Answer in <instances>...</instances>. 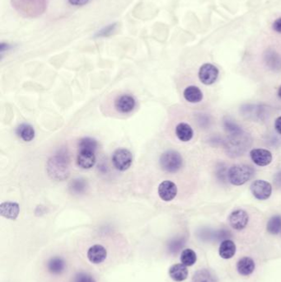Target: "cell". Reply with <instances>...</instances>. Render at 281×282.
<instances>
[{
  "mask_svg": "<svg viewBox=\"0 0 281 282\" xmlns=\"http://www.w3.org/2000/svg\"><path fill=\"white\" fill-rule=\"evenodd\" d=\"M253 175V168L247 164H235L228 171V181L233 186L244 185L252 179Z\"/></svg>",
  "mask_w": 281,
  "mask_h": 282,
  "instance_id": "1",
  "label": "cell"
},
{
  "mask_svg": "<svg viewBox=\"0 0 281 282\" xmlns=\"http://www.w3.org/2000/svg\"><path fill=\"white\" fill-rule=\"evenodd\" d=\"M159 163L162 170L167 173H175L182 168L183 158L177 151L167 150L161 155Z\"/></svg>",
  "mask_w": 281,
  "mask_h": 282,
  "instance_id": "2",
  "label": "cell"
},
{
  "mask_svg": "<svg viewBox=\"0 0 281 282\" xmlns=\"http://www.w3.org/2000/svg\"><path fill=\"white\" fill-rule=\"evenodd\" d=\"M48 173L52 178H56L60 180H63L69 175L68 164L66 159L60 157L55 156L49 160Z\"/></svg>",
  "mask_w": 281,
  "mask_h": 282,
  "instance_id": "3",
  "label": "cell"
},
{
  "mask_svg": "<svg viewBox=\"0 0 281 282\" xmlns=\"http://www.w3.org/2000/svg\"><path fill=\"white\" fill-rule=\"evenodd\" d=\"M112 163L117 170H127L133 163V155L131 151L125 148H117L112 154Z\"/></svg>",
  "mask_w": 281,
  "mask_h": 282,
  "instance_id": "4",
  "label": "cell"
},
{
  "mask_svg": "<svg viewBox=\"0 0 281 282\" xmlns=\"http://www.w3.org/2000/svg\"><path fill=\"white\" fill-rule=\"evenodd\" d=\"M252 196L259 201L269 199L272 194V186L265 180H255L250 187Z\"/></svg>",
  "mask_w": 281,
  "mask_h": 282,
  "instance_id": "5",
  "label": "cell"
},
{
  "mask_svg": "<svg viewBox=\"0 0 281 282\" xmlns=\"http://www.w3.org/2000/svg\"><path fill=\"white\" fill-rule=\"evenodd\" d=\"M218 68L216 66H213L212 64H204L199 70L200 80L201 83L205 85H211L213 83H215L217 78L218 77Z\"/></svg>",
  "mask_w": 281,
  "mask_h": 282,
  "instance_id": "6",
  "label": "cell"
},
{
  "mask_svg": "<svg viewBox=\"0 0 281 282\" xmlns=\"http://www.w3.org/2000/svg\"><path fill=\"white\" fill-rule=\"evenodd\" d=\"M244 132H240L235 134L229 135L228 141V148L231 153H234L233 155H240L244 151L247 143V137L245 136Z\"/></svg>",
  "mask_w": 281,
  "mask_h": 282,
  "instance_id": "7",
  "label": "cell"
},
{
  "mask_svg": "<svg viewBox=\"0 0 281 282\" xmlns=\"http://www.w3.org/2000/svg\"><path fill=\"white\" fill-rule=\"evenodd\" d=\"M249 221V215L244 210L238 209L233 211L228 217L230 226L235 230H242L247 227Z\"/></svg>",
  "mask_w": 281,
  "mask_h": 282,
  "instance_id": "8",
  "label": "cell"
},
{
  "mask_svg": "<svg viewBox=\"0 0 281 282\" xmlns=\"http://www.w3.org/2000/svg\"><path fill=\"white\" fill-rule=\"evenodd\" d=\"M250 157L252 162L260 167L269 165L273 159L272 152L266 148H253L250 151Z\"/></svg>",
  "mask_w": 281,
  "mask_h": 282,
  "instance_id": "9",
  "label": "cell"
},
{
  "mask_svg": "<svg viewBox=\"0 0 281 282\" xmlns=\"http://www.w3.org/2000/svg\"><path fill=\"white\" fill-rule=\"evenodd\" d=\"M158 192L162 201L171 202L177 197V187L172 181H163L158 186Z\"/></svg>",
  "mask_w": 281,
  "mask_h": 282,
  "instance_id": "10",
  "label": "cell"
},
{
  "mask_svg": "<svg viewBox=\"0 0 281 282\" xmlns=\"http://www.w3.org/2000/svg\"><path fill=\"white\" fill-rule=\"evenodd\" d=\"M136 101L131 95H121L115 102V107L117 111L122 114H127L132 112L136 107Z\"/></svg>",
  "mask_w": 281,
  "mask_h": 282,
  "instance_id": "11",
  "label": "cell"
},
{
  "mask_svg": "<svg viewBox=\"0 0 281 282\" xmlns=\"http://www.w3.org/2000/svg\"><path fill=\"white\" fill-rule=\"evenodd\" d=\"M107 251L103 246L96 244L88 249L87 257L88 260L93 264H99L107 258Z\"/></svg>",
  "mask_w": 281,
  "mask_h": 282,
  "instance_id": "12",
  "label": "cell"
},
{
  "mask_svg": "<svg viewBox=\"0 0 281 282\" xmlns=\"http://www.w3.org/2000/svg\"><path fill=\"white\" fill-rule=\"evenodd\" d=\"M77 163L82 169L92 168L96 163V156H95L94 152L87 150L78 151Z\"/></svg>",
  "mask_w": 281,
  "mask_h": 282,
  "instance_id": "13",
  "label": "cell"
},
{
  "mask_svg": "<svg viewBox=\"0 0 281 282\" xmlns=\"http://www.w3.org/2000/svg\"><path fill=\"white\" fill-rule=\"evenodd\" d=\"M19 212V205L16 202H2V204L0 205V214L7 219H17Z\"/></svg>",
  "mask_w": 281,
  "mask_h": 282,
  "instance_id": "14",
  "label": "cell"
},
{
  "mask_svg": "<svg viewBox=\"0 0 281 282\" xmlns=\"http://www.w3.org/2000/svg\"><path fill=\"white\" fill-rule=\"evenodd\" d=\"M46 268L48 269L49 273H51V274L61 275L66 270V261L61 257H54L48 261Z\"/></svg>",
  "mask_w": 281,
  "mask_h": 282,
  "instance_id": "15",
  "label": "cell"
},
{
  "mask_svg": "<svg viewBox=\"0 0 281 282\" xmlns=\"http://www.w3.org/2000/svg\"><path fill=\"white\" fill-rule=\"evenodd\" d=\"M170 278L177 282H183L188 277V270L187 266L183 265L182 263L174 264L169 268Z\"/></svg>",
  "mask_w": 281,
  "mask_h": 282,
  "instance_id": "16",
  "label": "cell"
},
{
  "mask_svg": "<svg viewBox=\"0 0 281 282\" xmlns=\"http://www.w3.org/2000/svg\"><path fill=\"white\" fill-rule=\"evenodd\" d=\"M176 136L182 142H188L193 138L194 132L189 124L182 122L176 127Z\"/></svg>",
  "mask_w": 281,
  "mask_h": 282,
  "instance_id": "17",
  "label": "cell"
},
{
  "mask_svg": "<svg viewBox=\"0 0 281 282\" xmlns=\"http://www.w3.org/2000/svg\"><path fill=\"white\" fill-rule=\"evenodd\" d=\"M183 96L185 99L191 103H198L203 99V93L198 87L194 85L188 86L185 88Z\"/></svg>",
  "mask_w": 281,
  "mask_h": 282,
  "instance_id": "18",
  "label": "cell"
},
{
  "mask_svg": "<svg viewBox=\"0 0 281 282\" xmlns=\"http://www.w3.org/2000/svg\"><path fill=\"white\" fill-rule=\"evenodd\" d=\"M218 253L223 259H230L235 255L236 245L230 239H225L221 243L218 249Z\"/></svg>",
  "mask_w": 281,
  "mask_h": 282,
  "instance_id": "19",
  "label": "cell"
},
{
  "mask_svg": "<svg viewBox=\"0 0 281 282\" xmlns=\"http://www.w3.org/2000/svg\"><path fill=\"white\" fill-rule=\"evenodd\" d=\"M237 270L242 276H249L255 270L254 261L248 257L241 258L237 263Z\"/></svg>",
  "mask_w": 281,
  "mask_h": 282,
  "instance_id": "20",
  "label": "cell"
},
{
  "mask_svg": "<svg viewBox=\"0 0 281 282\" xmlns=\"http://www.w3.org/2000/svg\"><path fill=\"white\" fill-rule=\"evenodd\" d=\"M16 133H17V137L26 142H30L35 138L34 128L31 125L26 124V123L20 125L16 130Z\"/></svg>",
  "mask_w": 281,
  "mask_h": 282,
  "instance_id": "21",
  "label": "cell"
},
{
  "mask_svg": "<svg viewBox=\"0 0 281 282\" xmlns=\"http://www.w3.org/2000/svg\"><path fill=\"white\" fill-rule=\"evenodd\" d=\"M267 66L273 70H277L281 68V57L276 51H268L266 56Z\"/></svg>",
  "mask_w": 281,
  "mask_h": 282,
  "instance_id": "22",
  "label": "cell"
},
{
  "mask_svg": "<svg viewBox=\"0 0 281 282\" xmlns=\"http://www.w3.org/2000/svg\"><path fill=\"white\" fill-rule=\"evenodd\" d=\"M192 282H217L214 276L209 270L197 271L192 278Z\"/></svg>",
  "mask_w": 281,
  "mask_h": 282,
  "instance_id": "23",
  "label": "cell"
},
{
  "mask_svg": "<svg viewBox=\"0 0 281 282\" xmlns=\"http://www.w3.org/2000/svg\"><path fill=\"white\" fill-rule=\"evenodd\" d=\"M197 253L191 248H187L182 251L181 254V262L182 264L187 267H191L197 263Z\"/></svg>",
  "mask_w": 281,
  "mask_h": 282,
  "instance_id": "24",
  "label": "cell"
},
{
  "mask_svg": "<svg viewBox=\"0 0 281 282\" xmlns=\"http://www.w3.org/2000/svg\"><path fill=\"white\" fill-rule=\"evenodd\" d=\"M267 232L271 234H278L281 232V215H274L267 222Z\"/></svg>",
  "mask_w": 281,
  "mask_h": 282,
  "instance_id": "25",
  "label": "cell"
},
{
  "mask_svg": "<svg viewBox=\"0 0 281 282\" xmlns=\"http://www.w3.org/2000/svg\"><path fill=\"white\" fill-rule=\"evenodd\" d=\"M97 145H98V143H97V141L96 140L90 138V137H85L79 141L78 149L79 150L92 151V152L95 153Z\"/></svg>",
  "mask_w": 281,
  "mask_h": 282,
  "instance_id": "26",
  "label": "cell"
},
{
  "mask_svg": "<svg viewBox=\"0 0 281 282\" xmlns=\"http://www.w3.org/2000/svg\"><path fill=\"white\" fill-rule=\"evenodd\" d=\"M224 128L229 133V135L235 134V133H238V132L242 131L241 127L236 124L235 122H233V121H229V120L224 122Z\"/></svg>",
  "mask_w": 281,
  "mask_h": 282,
  "instance_id": "27",
  "label": "cell"
},
{
  "mask_svg": "<svg viewBox=\"0 0 281 282\" xmlns=\"http://www.w3.org/2000/svg\"><path fill=\"white\" fill-rule=\"evenodd\" d=\"M73 282H96V281L88 273H79L75 276Z\"/></svg>",
  "mask_w": 281,
  "mask_h": 282,
  "instance_id": "28",
  "label": "cell"
},
{
  "mask_svg": "<svg viewBox=\"0 0 281 282\" xmlns=\"http://www.w3.org/2000/svg\"><path fill=\"white\" fill-rule=\"evenodd\" d=\"M273 29H274V31H276V32L281 34V17L277 18V19L275 21L274 23H273Z\"/></svg>",
  "mask_w": 281,
  "mask_h": 282,
  "instance_id": "29",
  "label": "cell"
},
{
  "mask_svg": "<svg viewBox=\"0 0 281 282\" xmlns=\"http://www.w3.org/2000/svg\"><path fill=\"white\" fill-rule=\"evenodd\" d=\"M275 129L277 133L281 136V116L277 117V120L275 121Z\"/></svg>",
  "mask_w": 281,
  "mask_h": 282,
  "instance_id": "30",
  "label": "cell"
},
{
  "mask_svg": "<svg viewBox=\"0 0 281 282\" xmlns=\"http://www.w3.org/2000/svg\"><path fill=\"white\" fill-rule=\"evenodd\" d=\"M88 1L89 0H69V2L74 6H82V5L86 4Z\"/></svg>",
  "mask_w": 281,
  "mask_h": 282,
  "instance_id": "31",
  "label": "cell"
},
{
  "mask_svg": "<svg viewBox=\"0 0 281 282\" xmlns=\"http://www.w3.org/2000/svg\"><path fill=\"white\" fill-rule=\"evenodd\" d=\"M274 182L277 188H281V171L275 175Z\"/></svg>",
  "mask_w": 281,
  "mask_h": 282,
  "instance_id": "32",
  "label": "cell"
},
{
  "mask_svg": "<svg viewBox=\"0 0 281 282\" xmlns=\"http://www.w3.org/2000/svg\"><path fill=\"white\" fill-rule=\"evenodd\" d=\"M115 27V25H110L109 27H107V28H105L104 30H102V32H100L99 36H107L110 32H112L113 31V28Z\"/></svg>",
  "mask_w": 281,
  "mask_h": 282,
  "instance_id": "33",
  "label": "cell"
},
{
  "mask_svg": "<svg viewBox=\"0 0 281 282\" xmlns=\"http://www.w3.org/2000/svg\"><path fill=\"white\" fill-rule=\"evenodd\" d=\"M278 96H279L280 98L281 99V86L280 87L279 89H278Z\"/></svg>",
  "mask_w": 281,
  "mask_h": 282,
  "instance_id": "34",
  "label": "cell"
}]
</instances>
